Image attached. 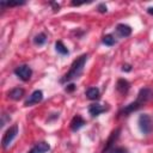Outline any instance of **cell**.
<instances>
[{
  "label": "cell",
  "mask_w": 153,
  "mask_h": 153,
  "mask_svg": "<svg viewBox=\"0 0 153 153\" xmlns=\"http://www.w3.org/2000/svg\"><path fill=\"white\" fill-rule=\"evenodd\" d=\"M151 99H153V88H149V87H142L139 93H137V97L134 102H131L130 104L126 105L124 108H122L120 110V115H126L128 116L129 114L139 110L143 104L148 103Z\"/></svg>",
  "instance_id": "obj_1"
},
{
  "label": "cell",
  "mask_w": 153,
  "mask_h": 153,
  "mask_svg": "<svg viewBox=\"0 0 153 153\" xmlns=\"http://www.w3.org/2000/svg\"><path fill=\"white\" fill-rule=\"evenodd\" d=\"M87 57H88L87 54H82L79 57H76V60H74V62L72 63L69 71L60 79V82L63 84V82H68V81H72L73 79L79 78L84 71V66L87 61Z\"/></svg>",
  "instance_id": "obj_2"
},
{
  "label": "cell",
  "mask_w": 153,
  "mask_h": 153,
  "mask_svg": "<svg viewBox=\"0 0 153 153\" xmlns=\"http://www.w3.org/2000/svg\"><path fill=\"white\" fill-rule=\"evenodd\" d=\"M137 124H139V128L141 130L142 134L145 135H148L152 133L153 130V123H152V118L149 117V115L147 114H142L139 116V120H137Z\"/></svg>",
  "instance_id": "obj_3"
},
{
  "label": "cell",
  "mask_w": 153,
  "mask_h": 153,
  "mask_svg": "<svg viewBox=\"0 0 153 153\" xmlns=\"http://www.w3.org/2000/svg\"><path fill=\"white\" fill-rule=\"evenodd\" d=\"M17 134H18V126L14 124V126L10 127V128L5 131V134H4V136H2V140H1L2 147H4V148H7V147L11 145V142L13 141V139L17 136Z\"/></svg>",
  "instance_id": "obj_4"
},
{
  "label": "cell",
  "mask_w": 153,
  "mask_h": 153,
  "mask_svg": "<svg viewBox=\"0 0 153 153\" xmlns=\"http://www.w3.org/2000/svg\"><path fill=\"white\" fill-rule=\"evenodd\" d=\"M14 74L23 81H29L31 75H32V69L27 66V65H20L18 67H16L14 69Z\"/></svg>",
  "instance_id": "obj_5"
},
{
  "label": "cell",
  "mask_w": 153,
  "mask_h": 153,
  "mask_svg": "<svg viewBox=\"0 0 153 153\" xmlns=\"http://www.w3.org/2000/svg\"><path fill=\"white\" fill-rule=\"evenodd\" d=\"M42 99H43V92L41 90H36L29 96V98L25 100L24 105L25 106H31L33 104H38L39 102H42Z\"/></svg>",
  "instance_id": "obj_6"
},
{
  "label": "cell",
  "mask_w": 153,
  "mask_h": 153,
  "mask_svg": "<svg viewBox=\"0 0 153 153\" xmlns=\"http://www.w3.org/2000/svg\"><path fill=\"white\" fill-rule=\"evenodd\" d=\"M120 133H121V129H120V128H116L115 130H112V133L110 134V136H109L108 141L105 142V147H104V149H103V153H108L111 148H114V147H112V145H114V143H115V141L118 139Z\"/></svg>",
  "instance_id": "obj_7"
},
{
  "label": "cell",
  "mask_w": 153,
  "mask_h": 153,
  "mask_svg": "<svg viewBox=\"0 0 153 153\" xmlns=\"http://www.w3.org/2000/svg\"><path fill=\"white\" fill-rule=\"evenodd\" d=\"M108 110L106 106H103L98 103H93V104H90L88 106V114L92 116V117H96V116H99L100 114L105 112Z\"/></svg>",
  "instance_id": "obj_8"
},
{
  "label": "cell",
  "mask_w": 153,
  "mask_h": 153,
  "mask_svg": "<svg viewBox=\"0 0 153 153\" xmlns=\"http://www.w3.org/2000/svg\"><path fill=\"white\" fill-rule=\"evenodd\" d=\"M84 124H85V120H84L80 115H75V116L72 118L69 127H71V129H72L73 131H76V130H79L80 128H82Z\"/></svg>",
  "instance_id": "obj_9"
},
{
  "label": "cell",
  "mask_w": 153,
  "mask_h": 153,
  "mask_svg": "<svg viewBox=\"0 0 153 153\" xmlns=\"http://www.w3.org/2000/svg\"><path fill=\"white\" fill-rule=\"evenodd\" d=\"M49 149H50L49 143H47V142L42 141V142L36 143V145H35V146L29 151V153H47Z\"/></svg>",
  "instance_id": "obj_10"
},
{
  "label": "cell",
  "mask_w": 153,
  "mask_h": 153,
  "mask_svg": "<svg viewBox=\"0 0 153 153\" xmlns=\"http://www.w3.org/2000/svg\"><path fill=\"white\" fill-rule=\"evenodd\" d=\"M130 88V84L128 80L126 79H118L117 84H116V90L121 93V94H126Z\"/></svg>",
  "instance_id": "obj_11"
},
{
  "label": "cell",
  "mask_w": 153,
  "mask_h": 153,
  "mask_svg": "<svg viewBox=\"0 0 153 153\" xmlns=\"http://www.w3.org/2000/svg\"><path fill=\"white\" fill-rule=\"evenodd\" d=\"M116 32L121 37H128L131 35V27L127 24H118L116 26Z\"/></svg>",
  "instance_id": "obj_12"
},
{
  "label": "cell",
  "mask_w": 153,
  "mask_h": 153,
  "mask_svg": "<svg viewBox=\"0 0 153 153\" xmlns=\"http://www.w3.org/2000/svg\"><path fill=\"white\" fill-rule=\"evenodd\" d=\"M24 93H25L24 88H22V87H14V88H12L8 92V97L11 99H13V100H19L24 96Z\"/></svg>",
  "instance_id": "obj_13"
},
{
  "label": "cell",
  "mask_w": 153,
  "mask_h": 153,
  "mask_svg": "<svg viewBox=\"0 0 153 153\" xmlns=\"http://www.w3.org/2000/svg\"><path fill=\"white\" fill-rule=\"evenodd\" d=\"M86 97L91 100H97L100 97V92L97 87H88L86 90Z\"/></svg>",
  "instance_id": "obj_14"
},
{
  "label": "cell",
  "mask_w": 153,
  "mask_h": 153,
  "mask_svg": "<svg viewBox=\"0 0 153 153\" xmlns=\"http://www.w3.org/2000/svg\"><path fill=\"white\" fill-rule=\"evenodd\" d=\"M45 42H47V35H45L44 32H39V33L36 35L35 38H33V43H35L36 45H43Z\"/></svg>",
  "instance_id": "obj_15"
},
{
  "label": "cell",
  "mask_w": 153,
  "mask_h": 153,
  "mask_svg": "<svg viewBox=\"0 0 153 153\" xmlns=\"http://www.w3.org/2000/svg\"><path fill=\"white\" fill-rule=\"evenodd\" d=\"M55 49H56V51L59 53V54H61V55H68V49L66 48V45L61 42V41H57L56 43H55Z\"/></svg>",
  "instance_id": "obj_16"
},
{
  "label": "cell",
  "mask_w": 153,
  "mask_h": 153,
  "mask_svg": "<svg viewBox=\"0 0 153 153\" xmlns=\"http://www.w3.org/2000/svg\"><path fill=\"white\" fill-rule=\"evenodd\" d=\"M102 42H103V44H105V45H108V47H112V45L116 44V39H115V37H114L112 35H105V36L103 37Z\"/></svg>",
  "instance_id": "obj_17"
},
{
  "label": "cell",
  "mask_w": 153,
  "mask_h": 153,
  "mask_svg": "<svg viewBox=\"0 0 153 153\" xmlns=\"http://www.w3.org/2000/svg\"><path fill=\"white\" fill-rule=\"evenodd\" d=\"M25 4V1H16V2H13V1H1L0 2V5L1 6H7V7H13V6H20V5H24Z\"/></svg>",
  "instance_id": "obj_18"
},
{
  "label": "cell",
  "mask_w": 153,
  "mask_h": 153,
  "mask_svg": "<svg viewBox=\"0 0 153 153\" xmlns=\"http://www.w3.org/2000/svg\"><path fill=\"white\" fill-rule=\"evenodd\" d=\"M108 153H129V151L126 147H114Z\"/></svg>",
  "instance_id": "obj_19"
},
{
  "label": "cell",
  "mask_w": 153,
  "mask_h": 153,
  "mask_svg": "<svg viewBox=\"0 0 153 153\" xmlns=\"http://www.w3.org/2000/svg\"><path fill=\"white\" fill-rule=\"evenodd\" d=\"M98 11H99L100 13H105V12L108 11V8H106L105 4H99V5H98Z\"/></svg>",
  "instance_id": "obj_20"
},
{
  "label": "cell",
  "mask_w": 153,
  "mask_h": 153,
  "mask_svg": "<svg viewBox=\"0 0 153 153\" xmlns=\"http://www.w3.org/2000/svg\"><path fill=\"white\" fill-rule=\"evenodd\" d=\"M91 1H72V6H80L84 4H90Z\"/></svg>",
  "instance_id": "obj_21"
},
{
  "label": "cell",
  "mask_w": 153,
  "mask_h": 153,
  "mask_svg": "<svg viewBox=\"0 0 153 153\" xmlns=\"http://www.w3.org/2000/svg\"><path fill=\"white\" fill-rule=\"evenodd\" d=\"M75 90V85L74 84H69V85H67V87H66V91L67 92H72V91H74Z\"/></svg>",
  "instance_id": "obj_22"
},
{
  "label": "cell",
  "mask_w": 153,
  "mask_h": 153,
  "mask_svg": "<svg viewBox=\"0 0 153 153\" xmlns=\"http://www.w3.org/2000/svg\"><path fill=\"white\" fill-rule=\"evenodd\" d=\"M130 69H131L130 65H123V66H122V71H123V72H124V71H126V72H129Z\"/></svg>",
  "instance_id": "obj_23"
},
{
  "label": "cell",
  "mask_w": 153,
  "mask_h": 153,
  "mask_svg": "<svg viewBox=\"0 0 153 153\" xmlns=\"http://www.w3.org/2000/svg\"><path fill=\"white\" fill-rule=\"evenodd\" d=\"M147 12L153 16V7H148V8H147Z\"/></svg>",
  "instance_id": "obj_24"
}]
</instances>
